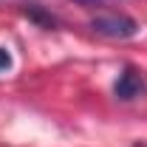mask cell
<instances>
[{
	"label": "cell",
	"instance_id": "6da1fadb",
	"mask_svg": "<svg viewBox=\"0 0 147 147\" xmlns=\"http://www.w3.org/2000/svg\"><path fill=\"white\" fill-rule=\"evenodd\" d=\"M91 28L96 34L113 37V40H127V37L136 34V20L127 17V14H102L91 23Z\"/></svg>",
	"mask_w": 147,
	"mask_h": 147
},
{
	"label": "cell",
	"instance_id": "7a4b0ae2",
	"mask_svg": "<svg viewBox=\"0 0 147 147\" xmlns=\"http://www.w3.org/2000/svg\"><path fill=\"white\" fill-rule=\"evenodd\" d=\"M144 93V76L136 71V68H125L119 74V82H116V96L119 99H136Z\"/></svg>",
	"mask_w": 147,
	"mask_h": 147
},
{
	"label": "cell",
	"instance_id": "3957f363",
	"mask_svg": "<svg viewBox=\"0 0 147 147\" xmlns=\"http://www.w3.org/2000/svg\"><path fill=\"white\" fill-rule=\"evenodd\" d=\"M9 68H11V54H9V48H0V74Z\"/></svg>",
	"mask_w": 147,
	"mask_h": 147
},
{
	"label": "cell",
	"instance_id": "277c9868",
	"mask_svg": "<svg viewBox=\"0 0 147 147\" xmlns=\"http://www.w3.org/2000/svg\"><path fill=\"white\" fill-rule=\"evenodd\" d=\"M82 3H99V0H82Z\"/></svg>",
	"mask_w": 147,
	"mask_h": 147
}]
</instances>
